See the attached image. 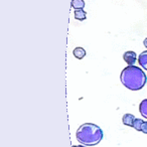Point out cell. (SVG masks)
I'll list each match as a JSON object with an SVG mask.
<instances>
[{
  "mask_svg": "<svg viewBox=\"0 0 147 147\" xmlns=\"http://www.w3.org/2000/svg\"><path fill=\"white\" fill-rule=\"evenodd\" d=\"M74 55H75V57H77L78 59H82L85 57V55H86V51H85L83 47H76V49H74L73 51Z\"/></svg>",
  "mask_w": 147,
  "mask_h": 147,
  "instance_id": "7",
  "label": "cell"
},
{
  "mask_svg": "<svg viewBox=\"0 0 147 147\" xmlns=\"http://www.w3.org/2000/svg\"><path fill=\"white\" fill-rule=\"evenodd\" d=\"M123 59H124L125 63L128 65H134V63L137 61V55L134 51H128L123 55Z\"/></svg>",
  "mask_w": 147,
  "mask_h": 147,
  "instance_id": "3",
  "label": "cell"
},
{
  "mask_svg": "<svg viewBox=\"0 0 147 147\" xmlns=\"http://www.w3.org/2000/svg\"><path fill=\"white\" fill-rule=\"evenodd\" d=\"M138 63L143 69L147 71V51H143V53H141L140 55H139Z\"/></svg>",
  "mask_w": 147,
  "mask_h": 147,
  "instance_id": "5",
  "label": "cell"
},
{
  "mask_svg": "<svg viewBox=\"0 0 147 147\" xmlns=\"http://www.w3.org/2000/svg\"><path fill=\"white\" fill-rule=\"evenodd\" d=\"M73 147H91V146H85V145H74Z\"/></svg>",
  "mask_w": 147,
  "mask_h": 147,
  "instance_id": "13",
  "label": "cell"
},
{
  "mask_svg": "<svg viewBox=\"0 0 147 147\" xmlns=\"http://www.w3.org/2000/svg\"><path fill=\"white\" fill-rule=\"evenodd\" d=\"M141 132H143L144 134H147V122H143L141 125Z\"/></svg>",
  "mask_w": 147,
  "mask_h": 147,
  "instance_id": "11",
  "label": "cell"
},
{
  "mask_svg": "<svg viewBox=\"0 0 147 147\" xmlns=\"http://www.w3.org/2000/svg\"><path fill=\"white\" fill-rule=\"evenodd\" d=\"M74 16L77 20H85L87 18V12L84 9H78V10H75Z\"/></svg>",
  "mask_w": 147,
  "mask_h": 147,
  "instance_id": "6",
  "label": "cell"
},
{
  "mask_svg": "<svg viewBox=\"0 0 147 147\" xmlns=\"http://www.w3.org/2000/svg\"><path fill=\"white\" fill-rule=\"evenodd\" d=\"M135 117L134 115L132 114H125L122 118V121H123V124L126 125V126H129V127H133V124H134V121H135Z\"/></svg>",
  "mask_w": 147,
  "mask_h": 147,
  "instance_id": "4",
  "label": "cell"
},
{
  "mask_svg": "<svg viewBox=\"0 0 147 147\" xmlns=\"http://www.w3.org/2000/svg\"><path fill=\"white\" fill-rule=\"evenodd\" d=\"M120 80L123 86L131 91L141 90L147 82L145 73L136 65H128L123 69L120 75Z\"/></svg>",
  "mask_w": 147,
  "mask_h": 147,
  "instance_id": "1",
  "label": "cell"
},
{
  "mask_svg": "<svg viewBox=\"0 0 147 147\" xmlns=\"http://www.w3.org/2000/svg\"><path fill=\"white\" fill-rule=\"evenodd\" d=\"M77 140L85 146H95L104 137L103 130L96 124L84 123L78 128L76 133Z\"/></svg>",
  "mask_w": 147,
  "mask_h": 147,
  "instance_id": "2",
  "label": "cell"
},
{
  "mask_svg": "<svg viewBox=\"0 0 147 147\" xmlns=\"http://www.w3.org/2000/svg\"><path fill=\"white\" fill-rule=\"evenodd\" d=\"M139 112H140V114L145 119H147V99L143 100L140 103V105H139Z\"/></svg>",
  "mask_w": 147,
  "mask_h": 147,
  "instance_id": "8",
  "label": "cell"
},
{
  "mask_svg": "<svg viewBox=\"0 0 147 147\" xmlns=\"http://www.w3.org/2000/svg\"><path fill=\"white\" fill-rule=\"evenodd\" d=\"M71 7L74 9H84L85 7V1L84 0H73L71 1Z\"/></svg>",
  "mask_w": 147,
  "mask_h": 147,
  "instance_id": "9",
  "label": "cell"
},
{
  "mask_svg": "<svg viewBox=\"0 0 147 147\" xmlns=\"http://www.w3.org/2000/svg\"><path fill=\"white\" fill-rule=\"evenodd\" d=\"M143 122H144V121H143L142 119L136 118L134 121V124H133V128L137 131H141V125H142Z\"/></svg>",
  "mask_w": 147,
  "mask_h": 147,
  "instance_id": "10",
  "label": "cell"
},
{
  "mask_svg": "<svg viewBox=\"0 0 147 147\" xmlns=\"http://www.w3.org/2000/svg\"><path fill=\"white\" fill-rule=\"evenodd\" d=\"M143 45H144V47H146V49H147V37H146V38L144 39V41H143Z\"/></svg>",
  "mask_w": 147,
  "mask_h": 147,
  "instance_id": "12",
  "label": "cell"
}]
</instances>
